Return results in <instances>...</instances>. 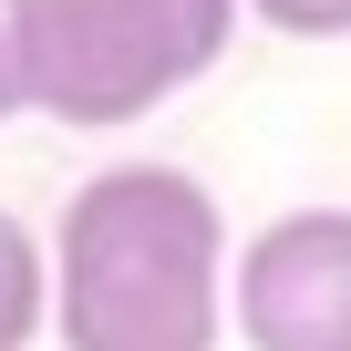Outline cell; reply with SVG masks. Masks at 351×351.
I'll return each instance as SVG.
<instances>
[{"instance_id": "6da1fadb", "label": "cell", "mask_w": 351, "mask_h": 351, "mask_svg": "<svg viewBox=\"0 0 351 351\" xmlns=\"http://www.w3.org/2000/svg\"><path fill=\"white\" fill-rule=\"evenodd\" d=\"M62 351H217L228 341V217L186 165L124 155L83 176L52 228Z\"/></svg>"}, {"instance_id": "5b68a950", "label": "cell", "mask_w": 351, "mask_h": 351, "mask_svg": "<svg viewBox=\"0 0 351 351\" xmlns=\"http://www.w3.org/2000/svg\"><path fill=\"white\" fill-rule=\"evenodd\" d=\"M32 114V0H0V124Z\"/></svg>"}, {"instance_id": "277c9868", "label": "cell", "mask_w": 351, "mask_h": 351, "mask_svg": "<svg viewBox=\"0 0 351 351\" xmlns=\"http://www.w3.org/2000/svg\"><path fill=\"white\" fill-rule=\"evenodd\" d=\"M52 330V248L0 207V351H32Z\"/></svg>"}, {"instance_id": "8992f818", "label": "cell", "mask_w": 351, "mask_h": 351, "mask_svg": "<svg viewBox=\"0 0 351 351\" xmlns=\"http://www.w3.org/2000/svg\"><path fill=\"white\" fill-rule=\"evenodd\" d=\"M248 21H269L289 42H351V0H248Z\"/></svg>"}, {"instance_id": "7a4b0ae2", "label": "cell", "mask_w": 351, "mask_h": 351, "mask_svg": "<svg viewBox=\"0 0 351 351\" xmlns=\"http://www.w3.org/2000/svg\"><path fill=\"white\" fill-rule=\"evenodd\" d=\"M238 0H32V114L134 124L228 62Z\"/></svg>"}, {"instance_id": "3957f363", "label": "cell", "mask_w": 351, "mask_h": 351, "mask_svg": "<svg viewBox=\"0 0 351 351\" xmlns=\"http://www.w3.org/2000/svg\"><path fill=\"white\" fill-rule=\"evenodd\" d=\"M228 320L248 351H351V207L269 217L228 269Z\"/></svg>"}]
</instances>
